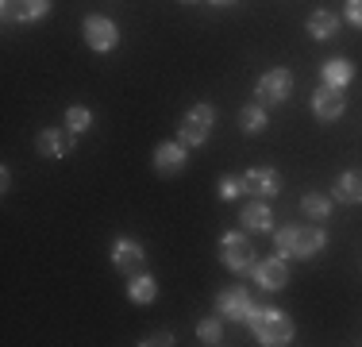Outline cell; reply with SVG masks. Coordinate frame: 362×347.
Instances as JSON below:
<instances>
[{
    "instance_id": "cell-1",
    "label": "cell",
    "mask_w": 362,
    "mask_h": 347,
    "mask_svg": "<svg viewBox=\"0 0 362 347\" xmlns=\"http://www.w3.org/2000/svg\"><path fill=\"white\" fill-rule=\"evenodd\" d=\"M251 328H255V336L262 343H274V347H281V343H289L293 340V320L286 317V312H278V309H251Z\"/></svg>"
},
{
    "instance_id": "cell-2",
    "label": "cell",
    "mask_w": 362,
    "mask_h": 347,
    "mask_svg": "<svg viewBox=\"0 0 362 347\" xmlns=\"http://www.w3.org/2000/svg\"><path fill=\"white\" fill-rule=\"evenodd\" d=\"M278 247L286 258H313L324 247V232L320 228H281Z\"/></svg>"
},
{
    "instance_id": "cell-3",
    "label": "cell",
    "mask_w": 362,
    "mask_h": 347,
    "mask_svg": "<svg viewBox=\"0 0 362 347\" xmlns=\"http://www.w3.org/2000/svg\"><path fill=\"white\" fill-rule=\"evenodd\" d=\"M289 89H293V74H289V69H270V74L258 77L255 97H258V104H281L289 97Z\"/></svg>"
},
{
    "instance_id": "cell-4",
    "label": "cell",
    "mask_w": 362,
    "mask_h": 347,
    "mask_svg": "<svg viewBox=\"0 0 362 347\" xmlns=\"http://www.w3.org/2000/svg\"><path fill=\"white\" fill-rule=\"evenodd\" d=\"M212 108L209 104H197V108H189V116L181 120V139H185L189 147H197V143H204L209 139V132H212Z\"/></svg>"
},
{
    "instance_id": "cell-5",
    "label": "cell",
    "mask_w": 362,
    "mask_h": 347,
    "mask_svg": "<svg viewBox=\"0 0 362 347\" xmlns=\"http://www.w3.org/2000/svg\"><path fill=\"white\" fill-rule=\"evenodd\" d=\"M85 42H89L93 50H112L116 47V39H119V31H116V23L108 20V16H85Z\"/></svg>"
},
{
    "instance_id": "cell-6",
    "label": "cell",
    "mask_w": 362,
    "mask_h": 347,
    "mask_svg": "<svg viewBox=\"0 0 362 347\" xmlns=\"http://www.w3.org/2000/svg\"><path fill=\"white\" fill-rule=\"evenodd\" d=\"M343 108H347V101H343V93L335 89V85H324V89L313 97V112H316V120H324V124L339 120Z\"/></svg>"
},
{
    "instance_id": "cell-7",
    "label": "cell",
    "mask_w": 362,
    "mask_h": 347,
    "mask_svg": "<svg viewBox=\"0 0 362 347\" xmlns=\"http://www.w3.org/2000/svg\"><path fill=\"white\" fill-rule=\"evenodd\" d=\"M223 263H228L231 271H247V266L255 263L251 239H243V236H235V232H231V236L223 239Z\"/></svg>"
},
{
    "instance_id": "cell-8",
    "label": "cell",
    "mask_w": 362,
    "mask_h": 347,
    "mask_svg": "<svg viewBox=\"0 0 362 347\" xmlns=\"http://www.w3.org/2000/svg\"><path fill=\"white\" fill-rule=\"evenodd\" d=\"M112 263L124 274H139L143 271V247L135 239H116L112 243Z\"/></svg>"
},
{
    "instance_id": "cell-9",
    "label": "cell",
    "mask_w": 362,
    "mask_h": 347,
    "mask_svg": "<svg viewBox=\"0 0 362 347\" xmlns=\"http://www.w3.org/2000/svg\"><path fill=\"white\" fill-rule=\"evenodd\" d=\"M181 166H185V147L181 143H162L154 151V170L162 178H174V174H181Z\"/></svg>"
},
{
    "instance_id": "cell-10",
    "label": "cell",
    "mask_w": 362,
    "mask_h": 347,
    "mask_svg": "<svg viewBox=\"0 0 362 347\" xmlns=\"http://www.w3.org/2000/svg\"><path fill=\"white\" fill-rule=\"evenodd\" d=\"M278 181L281 178L270 166H255V170L243 174V189H247V193H258V197H274V193H278Z\"/></svg>"
},
{
    "instance_id": "cell-11",
    "label": "cell",
    "mask_w": 362,
    "mask_h": 347,
    "mask_svg": "<svg viewBox=\"0 0 362 347\" xmlns=\"http://www.w3.org/2000/svg\"><path fill=\"white\" fill-rule=\"evenodd\" d=\"M220 309H223V317H231V320H243V317H251V293L243 290V285H231V290H223L220 293Z\"/></svg>"
},
{
    "instance_id": "cell-12",
    "label": "cell",
    "mask_w": 362,
    "mask_h": 347,
    "mask_svg": "<svg viewBox=\"0 0 362 347\" xmlns=\"http://www.w3.org/2000/svg\"><path fill=\"white\" fill-rule=\"evenodd\" d=\"M255 278L262 290H281L289 282V271H286V258H266V263L255 266Z\"/></svg>"
},
{
    "instance_id": "cell-13",
    "label": "cell",
    "mask_w": 362,
    "mask_h": 347,
    "mask_svg": "<svg viewBox=\"0 0 362 347\" xmlns=\"http://www.w3.org/2000/svg\"><path fill=\"white\" fill-rule=\"evenodd\" d=\"M50 0H4V20H39V16H47Z\"/></svg>"
},
{
    "instance_id": "cell-14",
    "label": "cell",
    "mask_w": 362,
    "mask_h": 347,
    "mask_svg": "<svg viewBox=\"0 0 362 347\" xmlns=\"http://www.w3.org/2000/svg\"><path fill=\"white\" fill-rule=\"evenodd\" d=\"M335 201H343V205H358L362 201V170L339 174V181H335Z\"/></svg>"
},
{
    "instance_id": "cell-15",
    "label": "cell",
    "mask_w": 362,
    "mask_h": 347,
    "mask_svg": "<svg viewBox=\"0 0 362 347\" xmlns=\"http://www.w3.org/2000/svg\"><path fill=\"white\" fill-rule=\"evenodd\" d=\"M74 139L62 135V132H42L39 135V154H47V159H62V154H70Z\"/></svg>"
},
{
    "instance_id": "cell-16",
    "label": "cell",
    "mask_w": 362,
    "mask_h": 347,
    "mask_svg": "<svg viewBox=\"0 0 362 347\" xmlns=\"http://www.w3.org/2000/svg\"><path fill=\"white\" fill-rule=\"evenodd\" d=\"M243 224H247L251 232H270V228H274L270 205H262V201H258V205H247V208H243Z\"/></svg>"
},
{
    "instance_id": "cell-17",
    "label": "cell",
    "mask_w": 362,
    "mask_h": 347,
    "mask_svg": "<svg viewBox=\"0 0 362 347\" xmlns=\"http://www.w3.org/2000/svg\"><path fill=\"white\" fill-rule=\"evenodd\" d=\"M127 293H132L135 305H146V301H154V293H158V290H154V278L139 271V274H132V290H127Z\"/></svg>"
},
{
    "instance_id": "cell-18",
    "label": "cell",
    "mask_w": 362,
    "mask_h": 347,
    "mask_svg": "<svg viewBox=\"0 0 362 347\" xmlns=\"http://www.w3.org/2000/svg\"><path fill=\"white\" fill-rule=\"evenodd\" d=\"M335 28H339V23H335L332 12H313L308 16V35H313V39H332Z\"/></svg>"
},
{
    "instance_id": "cell-19",
    "label": "cell",
    "mask_w": 362,
    "mask_h": 347,
    "mask_svg": "<svg viewBox=\"0 0 362 347\" xmlns=\"http://www.w3.org/2000/svg\"><path fill=\"white\" fill-rule=\"evenodd\" d=\"M347 81H351V62H343V58H332V62H324V85H335V89H343Z\"/></svg>"
},
{
    "instance_id": "cell-20",
    "label": "cell",
    "mask_w": 362,
    "mask_h": 347,
    "mask_svg": "<svg viewBox=\"0 0 362 347\" xmlns=\"http://www.w3.org/2000/svg\"><path fill=\"white\" fill-rule=\"evenodd\" d=\"M262 124H266L262 104H247V108H239V127H243L247 135H258V132H262Z\"/></svg>"
},
{
    "instance_id": "cell-21",
    "label": "cell",
    "mask_w": 362,
    "mask_h": 347,
    "mask_svg": "<svg viewBox=\"0 0 362 347\" xmlns=\"http://www.w3.org/2000/svg\"><path fill=\"white\" fill-rule=\"evenodd\" d=\"M300 208H305V216H313V220H327V216H332V201H327L324 193H308L305 201H300Z\"/></svg>"
},
{
    "instance_id": "cell-22",
    "label": "cell",
    "mask_w": 362,
    "mask_h": 347,
    "mask_svg": "<svg viewBox=\"0 0 362 347\" xmlns=\"http://www.w3.org/2000/svg\"><path fill=\"white\" fill-rule=\"evenodd\" d=\"M197 336H201L204 343H220L223 340V328H220V320H201V324H197Z\"/></svg>"
},
{
    "instance_id": "cell-23",
    "label": "cell",
    "mask_w": 362,
    "mask_h": 347,
    "mask_svg": "<svg viewBox=\"0 0 362 347\" xmlns=\"http://www.w3.org/2000/svg\"><path fill=\"white\" fill-rule=\"evenodd\" d=\"M66 124H70V132H85V127L93 124V112L89 108H70L66 112Z\"/></svg>"
},
{
    "instance_id": "cell-24",
    "label": "cell",
    "mask_w": 362,
    "mask_h": 347,
    "mask_svg": "<svg viewBox=\"0 0 362 347\" xmlns=\"http://www.w3.org/2000/svg\"><path fill=\"white\" fill-rule=\"evenodd\" d=\"M239 189H243V181H235V178H223L220 181V197H235Z\"/></svg>"
},
{
    "instance_id": "cell-25",
    "label": "cell",
    "mask_w": 362,
    "mask_h": 347,
    "mask_svg": "<svg viewBox=\"0 0 362 347\" xmlns=\"http://www.w3.org/2000/svg\"><path fill=\"white\" fill-rule=\"evenodd\" d=\"M347 20L362 28V0H347Z\"/></svg>"
},
{
    "instance_id": "cell-26",
    "label": "cell",
    "mask_w": 362,
    "mask_h": 347,
    "mask_svg": "<svg viewBox=\"0 0 362 347\" xmlns=\"http://www.w3.org/2000/svg\"><path fill=\"white\" fill-rule=\"evenodd\" d=\"M143 343H170V336H166V332H154L151 340H143Z\"/></svg>"
},
{
    "instance_id": "cell-27",
    "label": "cell",
    "mask_w": 362,
    "mask_h": 347,
    "mask_svg": "<svg viewBox=\"0 0 362 347\" xmlns=\"http://www.w3.org/2000/svg\"><path fill=\"white\" fill-rule=\"evenodd\" d=\"M216 4H231V0H216Z\"/></svg>"
}]
</instances>
